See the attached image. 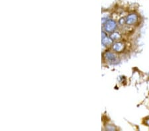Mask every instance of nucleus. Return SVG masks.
<instances>
[{"label": "nucleus", "mask_w": 149, "mask_h": 131, "mask_svg": "<svg viewBox=\"0 0 149 131\" xmlns=\"http://www.w3.org/2000/svg\"><path fill=\"white\" fill-rule=\"evenodd\" d=\"M117 27V24L113 19L107 20L104 24V29L105 31L111 33L114 31Z\"/></svg>", "instance_id": "obj_1"}, {"label": "nucleus", "mask_w": 149, "mask_h": 131, "mask_svg": "<svg viewBox=\"0 0 149 131\" xmlns=\"http://www.w3.org/2000/svg\"><path fill=\"white\" fill-rule=\"evenodd\" d=\"M138 20V17L136 14L134 13H131L130 15L127 16L126 19V23L129 25H133V24L135 23Z\"/></svg>", "instance_id": "obj_2"}, {"label": "nucleus", "mask_w": 149, "mask_h": 131, "mask_svg": "<svg viewBox=\"0 0 149 131\" xmlns=\"http://www.w3.org/2000/svg\"><path fill=\"white\" fill-rule=\"evenodd\" d=\"M105 58H106L107 61H109L111 63H115V62H117V56L115 54L112 53L110 52H107L105 54Z\"/></svg>", "instance_id": "obj_3"}, {"label": "nucleus", "mask_w": 149, "mask_h": 131, "mask_svg": "<svg viewBox=\"0 0 149 131\" xmlns=\"http://www.w3.org/2000/svg\"><path fill=\"white\" fill-rule=\"evenodd\" d=\"M124 49V44L121 42H117L113 45V49L116 52H121Z\"/></svg>", "instance_id": "obj_4"}, {"label": "nucleus", "mask_w": 149, "mask_h": 131, "mask_svg": "<svg viewBox=\"0 0 149 131\" xmlns=\"http://www.w3.org/2000/svg\"><path fill=\"white\" fill-rule=\"evenodd\" d=\"M113 42V40L111 37H107V36L106 37L102 38V44L103 46H108V45L111 44Z\"/></svg>", "instance_id": "obj_5"}, {"label": "nucleus", "mask_w": 149, "mask_h": 131, "mask_svg": "<svg viewBox=\"0 0 149 131\" xmlns=\"http://www.w3.org/2000/svg\"><path fill=\"white\" fill-rule=\"evenodd\" d=\"M119 37H120V35H119V33H113V34L111 35V38L113 40L118 39Z\"/></svg>", "instance_id": "obj_6"}]
</instances>
